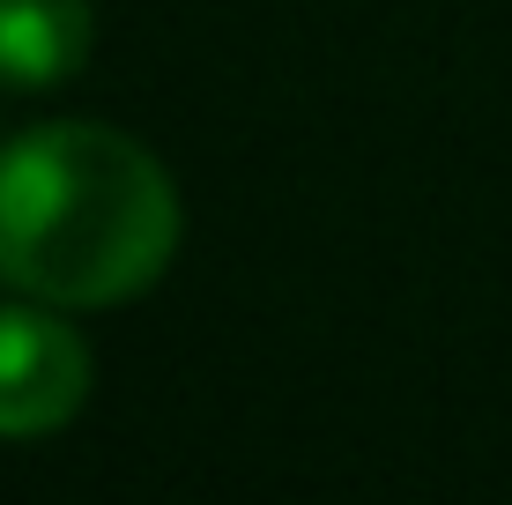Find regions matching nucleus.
Here are the masks:
<instances>
[{"instance_id":"obj_1","label":"nucleus","mask_w":512,"mask_h":505,"mask_svg":"<svg viewBox=\"0 0 512 505\" xmlns=\"http://www.w3.org/2000/svg\"><path fill=\"white\" fill-rule=\"evenodd\" d=\"M179 253V186L134 134L45 119L0 142V283L38 305H127Z\"/></svg>"},{"instance_id":"obj_2","label":"nucleus","mask_w":512,"mask_h":505,"mask_svg":"<svg viewBox=\"0 0 512 505\" xmlns=\"http://www.w3.org/2000/svg\"><path fill=\"white\" fill-rule=\"evenodd\" d=\"M90 342L38 305H0V439H45L90 402Z\"/></svg>"},{"instance_id":"obj_3","label":"nucleus","mask_w":512,"mask_h":505,"mask_svg":"<svg viewBox=\"0 0 512 505\" xmlns=\"http://www.w3.org/2000/svg\"><path fill=\"white\" fill-rule=\"evenodd\" d=\"M90 0H0V90H52L90 60Z\"/></svg>"}]
</instances>
